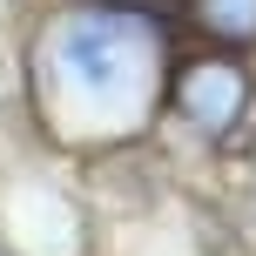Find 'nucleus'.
Masks as SVG:
<instances>
[{
  "mask_svg": "<svg viewBox=\"0 0 256 256\" xmlns=\"http://www.w3.org/2000/svg\"><path fill=\"white\" fill-rule=\"evenodd\" d=\"M176 108H182L189 128H202V135L216 142V135H230V128L243 122V108H250V74L230 61V54H202V61H189V68L176 74Z\"/></svg>",
  "mask_w": 256,
  "mask_h": 256,
  "instance_id": "7ed1b4c3",
  "label": "nucleus"
},
{
  "mask_svg": "<svg viewBox=\"0 0 256 256\" xmlns=\"http://www.w3.org/2000/svg\"><path fill=\"white\" fill-rule=\"evenodd\" d=\"M168 81V27L142 7L88 0L34 34V102L68 148L142 135Z\"/></svg>",
  "mask_w": 256,
  "mask_h": 256,
  "instance_id": "f257e3e1",
  "label": "nucleus"
},
{
  "mask_svg": "<svg viewBox=\"0 0 256 256\" xmlns=\"http://www.w3.org/2000/svg\"><path fill=\"white\" fill-rule=\"evenodd\" d=\"M0 243L7 256H81V222L40 182H7L0 189Z\"/></svg>",
  "mask_w": 256,
  "mask_h": 256,
  "instance_id": "f03ea898",
  "label": "nucleus"
},
{
  "mask_svg": "<svg viewBox=\"0 0 256 256\" xmlns=\"http://www.w3.org/2000/svg\"><path fill=\"white\" fill-rule=\"evenodd\" d=\"M189 14L222 48H256V0H189Z\"/></svg>",
  "mask_w": 256,
  "mask_h": 256,
  "instance_id": "20e7f679",
  "label": "nucleus"
}]
</instances>
